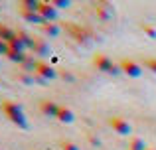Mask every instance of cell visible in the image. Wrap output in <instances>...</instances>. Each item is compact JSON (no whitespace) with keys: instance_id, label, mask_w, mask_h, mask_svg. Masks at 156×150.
<instances>
[{"instance_id":"9c48e42d","label":"cell","mask_w":156,"mask_h":150,"mask_svg":"<svg viewBox=\"0 0 156 150\" xmlns=\"http://www.w3.org/2000/svg\"><path fill=\"white\" fill-rule=\"evenodd\" d=\"M42 32H44V36H50V38H55V36H59V26L57 24H53V22H44L42 26Z\"/></svg>"},{"instance_id":"4fadbf2b","label":"cell","mask_w":156,"mask_h":150,"mask_svg":"<svg viewBox=\"0 0 156 150\" xmlns=\"http://www.w3.org/2000/svg\"><path fill=\"white\" fill-rule=\"evenodd\" d=\"M20 10H24V12H38L40 10V2L38 0H24V2H20Z\"/></svg>"},{"instance_id":"7402d4cb","label":"cell","mask_w":156,"mask_h":150,"mask_svg":"<svg viewBox=\"0 0 156 150\" xmlns=\"http://www.w3.org/2000/svg\"><path fill=\"white\" fill-rule=\"evenodd\" d=\"M51 4H53L55 8H67L71 2H69V0H51Z\"/></svg>"},{"instance_id":"7c38bea8","label":"cell","mask_w":156,"mask_h":150,"mask_svg":"<svg viewBox=\"0 0 156 150\" xmlns=\"http://www.w3.org/2000/svg\"><path fill=\"white\" fill-rule=\"evenodd\" d=\"M20 12H22V18L26 20V22H30V24H40V26L44 24V18L38 14V12H24V10H20Z\"/></svg>"},{"instance_id":"ffe728a7","label":"cell","mask_w":156,"mask_h":150,"mask_svg":"<svg viewBox=\"0 0 156 150\" xmlns=\"http://www.w3.org/2000/svg\"><path fill=\"white\" fill-rule=\"evenodd\" d=\"M142 32H144V34L148 36L150 40H156V28L148 26V24H142Z\"/></svg>"},{"instance_id":"8992f818","label":"cell","mask_w":156,"mask_h":150,"mask_svg":"<svg viewBox=\"0 0 156 150\" xmlns=\"http://www.w3.org/2000/svg\"><path fill=\"white\" fill-rule=\"evenodd\" d=\"M36 75H40L42 79L50 81V79H53V77H57V71L53 69L50 63H46V61H38V67H36Z\"/></svg>"},{"instance_id":"6da1fadb","label":"cell","mask_w":156,"mask_h":150,"mask_svg":"<svg viewBox=\"0 0 156 150\" xmlns=\"http://www.w3.org/2000/svg\"><path fill=\"white\" fill-rule=\"evenodd\" d=\"M2 111L6 113V117L12 120L14 124H18L20 128H28V123H26V117H24V111L18 103L14 101H4L2 103Z\"/></svg>"},{"instance_id":"cb8c5ba5","label":"cell","mask_w":156,"mask_h":150,"mask_svg":"<svg viewBox=\"0 0 156 150\" xmlns=\"http://www.w3.org/2000/svg\"><path fill=\"white\" fill-rule=\"evenodd\" d=\"M146 67H148L152 73H156V59H148V61H146Z\"/></svg>"},{"instance_id":"603a6c76","label":"cell","mask_w":156,"mask_h":150,"mask_svg":"<svg viewBox=\"0 0 156 150\" xmlns=\"http://www.w3.org/2000/svg\"><path fill=\"white\" fill-rule=\"evenodd\" d=\"M8 51H10V46L0 40V55H8Z\"/></svg>"},{"instance_id":"d4e9b609","label":"cell","mask_w":156,"mask_h":150,"mask_svg":"<svg viewBox=\"0 0 156 150\" xmlns=\"http://www.w3.org/2000/svg\"><path fill=\"white\" fill-rule=\"evenodd\" d=\"M89 142H91L93 146H99V144H101V140H99V138H95V136H89Z\"/></svg>"},{"instance_id":"2e32d148","label":"cell","mask_w":156,"mask_h":150,"mask_svg":"<svg viewBox=\"0 0 156 150\" xmlns=\"http://www.w3.org/2000/svg\"><path fill=\"white\" fill-rule=\"evenodd\" d=\"M97 14H99L103 20H109L111 16H113V8L105 6V4H99V6H97Z\"/></svg>"},{"instance_id":"ba28073f","label":"cell","mask_w":156,"mask_h":150,"mask_svg":"<svg viewBox=\"0 0 156 150\" xmlns=\"http://www.w3.org/2000/svg\"><path fill=\"white\" fill-rule=\"evenodd\" d=\"M59 123H63V124H69V123H73V119H75V115H73V111L69 107H61L59 105V111H57V117H55Z\"/></svg>"},{"instance_id":"9a60e30c","label":"cell","mask_w":156,"mask_h":150,"mask_svg":"<svg viewBox=\"0 0 156 150\" xmlns=\"http://www.w3.org/2000/svg\"><path fill=\"white\" fill-rule=\"evenodd\" d=\"M8 59H10V61H14V63H20V65H22L24 61H26V58L28 55H24V54H20V51H8V55H6Z\"/></svg>"},{"instance_id":"8fae6325","label":"cell","mask_w":156,"mask_h":150,"mask_svg":"<svg viewBox=\"0 0 156 150\" xmlns=\"http://www.w3.org/2000/svg\"><path fill=\"white\" fill-rule=\"evenodd\" d=\"M16 38V32L12 30V28H8V26H4V24H0V40L2 42H12V40Z\"/></svg>"},{"instance_id":"52a82bcc","label":"cell","mask_w":156,"mask_h":150,"mask_svg":"<svg viewBox=\"0 0 156 150\" xmlns=\"http://www.w3.org/2000/svg\"><path fill=\"white\" fill-rule=\"evenodd\" d=\"M40 111H42L46 117H51V119H55V117H57V111H59V105H57L55 101L46 99V101H42V103H40Z\"/></svg>"},{"instance_id":"3957f363","label":"cell","mask_w":156,"mask_h":150,"mask_svg":"<svg viewBox=\"0 0 156 150\" xmlns=\"http://www.w3.org/2000/svg\"><path fill=\"white\" fill-rule=\"evenodd\" d=\"M119 65H121L122 73L129 75V77H140L142 75V67L138 65L136 61H133V59H122Z\"/></svg>"},{"instance_id":"484cf974","label":"cell","mask_w":156,"mask_h":150,"mask_svg":"<svg viewBox=\"0 0 156 150\" xmlns=\"http://www.w3.org/2000/svg\"><path fill=\"white\" fill-rule=\"evenodd\" d=\"M146 150H154V148H146Z\"/></svg>"},{"instance_id":"44dd1931","label":"cell","mask_w":156,"mask_h":150,"mask_svg":"<svg viewBox=\"0 0 156 150\" xmlns=\"http://www.w3.org/2000/svg\"><path fill=\"white\" fill-rule=\"evenodd\" d=\"M61 148L63 150H81L75 142H71V140H63V142H61Z\"/></svg>"},{"instance_id":"30bf717a","label":"cell","mask_w":156,"mask_h":150,"mask_svg":"<svg viewBox=\"0 0 156 150\" xmlns=\"http://www.w3.org/2000/svg\"><path fill=\"white\" fill-rule=\"evenodd\" d=\"M32 50H34L36 55H50V46H48L44 40H36L34 46H32Z\"/></svg>"},{"instance_id":"277c9868","label":"cell","mask_w":156,"mask_h":150,"mask_svg":"<svg viewBox=\"0 0 156 150\" xmlns=\"http://www.w3.org/2000/svg\"><path fill=\"white\" fill-rule=\"evenodd\" d=\"M38 14L44 18V22H53L57 18V8L51 2H40V10Z\"/></svg>"},{"instance_id":"5bb4252c","label":"cell","mask_w":156,"mask_h":150,"mask_svg":"<svg viewBox=\"0 0 156 150\" xmlns=\"http://www.w3.org/2000/svg\"><path fill=\"white\" fill-rule=\"evenodd\" d=\"M8 46H10V50H12V51H20V54H24V50H26V44L20 40L18 32H16V38L12 40V42H8Z\"/></svg>"},{"instance_id":"e0dca14e","label":"cell","mask_w":156,"mask_h":150,"mask_svg":"<svg viewBox=\"0 0 156 150\" xmlns=\"http://www.w3.org/2000/svg\"><path fill=\"white\" fill-rule=\"evenodd\" d=\"M129 150H146L144 140L138 138V136H133V138H130V144H129Z\"/></svg>"},{"instance_id":"7a4b0ae2","label":"cell","mask_w":156,"mask_h":150,"mask_svg":"<svg viewBox=\"0 0 156 150\" xmlns=\"http://www.w3.org/2000/svg\"><path fill=\"white\" fill-rule=\"evenodd\" d=\"M109 127L113 128L117 134H121V136H129L130 132H133V127H130L129 120H125L122 117H111L109 119Z\"/></svg>"},{"instance_id":"5b68a950","label":"cell","mask_w":156,"mask_h":150,"mask_svg":"<svg viewBox=\"0 0 156 150\" xmlns=\"http://www.w3.org/2000/svg\"><path fill=\"white\" fill-rule=\"evenodd\" d=\"M93 65L97 67V71H103V73H109L111 67L115 65L113 61H111L109 55H103V54H97L95 58H93Z\"/></svg>"},{"instance_id":"ac0fdd59","label":"cell","mask_w":156,"mask_h":150,"mask_svg":"<svg viewBox=\"0 0 156 150\" xmlns=\"http://www.w3.org/2000/svg\"><path fill=\"white\" fill-rule=\"evenodd\" d=\"M18 79L22 81V83H26V85H32V83L36 81V77H34V75H30L28 71H20V73H18Z\"/></svg>"},{"instance_id":"d6986e66","label":"cell","mask_w":156,"mask_h":150,"mask_svg":"<svg viewBox=\"0 0 156 150\" xmlns=\"http://www.w3.org/2000/svg\"><path fill=\"white\" fill-rule=\"evenodd\" d=\"M18 36H20V40H22V42L26 44V47H32V46H34V42H36V40L32 38L30 34H26V32H18Z\"/></svg>"}]
</instances>
